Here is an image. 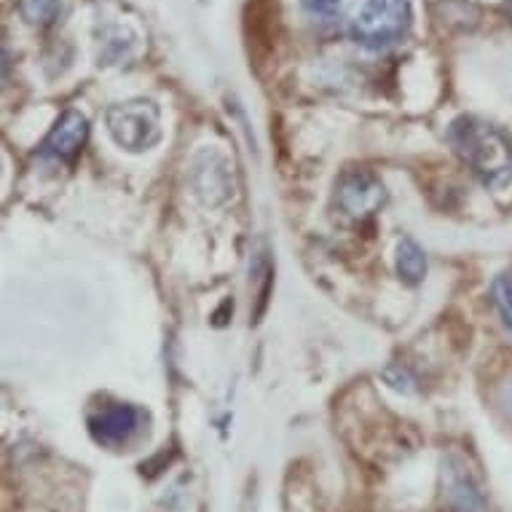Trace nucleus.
<instances>
[{"label":"nucleus","mask_w":512,"mask_h":512,"mask_svg":"<svg viewBox=\"0 0 512 512\" xmlns=\"http://www.w3.org/2000/svg\"><path fill=\"white\" fill-rule=\"evenodd\" d=\"M303 9L314 22L373 51L403 41L411 25L408 0H303Z\"/></svg>","instance_id":"nucleus-1"},{"label":"nucleus","mask_w":512,"mask_h":512,"mask_svg":"<svg viewBox=\"0 0 512 512\" xmlns=\"http://www.w3.org/2000/svg\"><path fill=\"white\" fill-rule=\"evenodd\" d=\"M448 140L456 156L472 169L480 183L502 191L512 185V145L496 126L480 118H456L448 129Z\"/></svg>","instance_id":"nucleus-2"},{"label":"nucleus","mask_w":512,"mask_h":512,"mask_svg":"<svg viewBox=\"0 0 512 512\" xmlns=\"http://www.w3.org/2000/svg\"><path fill=\"white\" fill-rule=\"evenodd\" d=\"M384 202H387V188L368 169H346L336 183L333 207L344 223L354 226L368 223L384 207Z\"/></svg>","instance_id":"nucleus-3"},{"label":"nucleus","mask_w":512,"mask_h":512,"mask_svg":"<svg viewBox=\"0 0 512 512\" xmlns=\"http://www.w3.org/2000/svg\"><path fill=\"white\" fill-rule=\"evenodd\" d=\"M108 132L124 151H148L161 140L159 108L148 100H135L108 110Z\"/></svg>","instance_id":"nucleus-4"},{"label":"nucleus","mask_w":512,"mask_h":512,"mask_svg":"<svg viewBox=\"0 0 512 512\" xmlns=\"http://www.w3.org/2000/svg\"><path fill=\"white\" fill-rule=\"evenodd\" d=\"M145 427V413L135 405L113 403L108 408H100L89 419V432L97 443L102 445H124L132 437H137Z\"/></svg>","instance_id":"nucleus-5"},{"label":"nucleus","mask_w":512,"mask_h":512,"mask_svg":"<svg viewBox=\"0 0 512 512\" xmlns=\"http://www.w3.org/2000/svg\"><path fill=\"white\" fill-rule=\"evenodd\" d=\"M445 502L454 512H486V499L472 478L470 467L462 459H448L443 464Z\"/></svg>","instance_id":"nucleus-6"},{"label":"nucleus","mask_w":512,"mask_h":512,"mask_svg":"<svg viewBox=\"0 0 512 512\" xmlns=\"http://www.w3.org/2000/svg\"><path fill=\"white\" fill-rule=\"evenodd\" d=\"M86 137H89V124H86V118L78 113V110H65L59 121L51 129V135L46 137V143H43V153L51 156V159L57 161H73L78 159V153L84 148Z\"/></svg>","instance_id":"nucleus-7"},{"label":"nucleus","mask_w":512,"mask_h":512,"mask_svg":"<svg viewBox=\"0 0 512 512\" xmlns=\"http://www.w3.org/2000/svg\"><path fill=\"white\" fill-rule=\"evenodd\" d=\"M397 274L408 285H419L427 274V255L413 239H403L397 247Z\"/></svg>","instance_id":"nucleus-8"},{"label":"nucleus","mask_w":512,"mask_h":512,"mask_svg":"<svg viewBox=\"0 0 512 512\" xmlns=\"http://www.w3.org/2000/svg\"><path fill=\"white\" fill-rule=\"evenodd\" d=\"M22 14L30 25H54L62 14V0H22Z\"/></svg>","instance_id":"nucleus-9"},{"label":"nucleus","mask_w":512,"mask_h":512,"mask_svg":"<svg viewBox=\"0 0 512 512\" xmlns=\"http://www.w3.org/2000/svg\"><path fill=\"white\" fill-rule=\"evenodd\" d=\"M491 293H494V303L499 314H502L504 325L512 333V277H499L491 287Z\"/></svg>","instance_id":"nucleus-10"}]
</instances>
